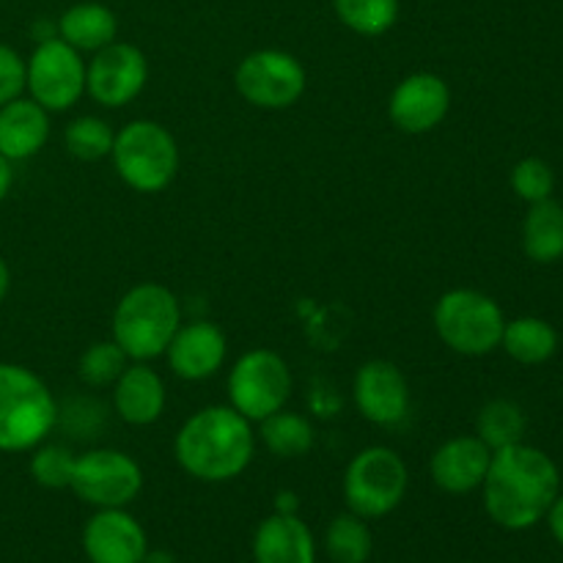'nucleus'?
I'll list each match as a JSON object with an SVG mask.
<instances>
[{
	"instance_id": "1a4fd4ad",
	"label": "nucleus",
	"mask_w": 563,
	"mask_h": 563,
	"mask_svg": "<svg viewBox=\"0 0 563 563\" xmlns=\"http://www.w3.org/2000/svg\"><path fill=\"white\" fill-rule=\"evenodd\" d=\"M236 93L258 110H286L306 93L308 75L297 55L286 49H253L234 71Z\"/></svg>"
},
{
	"instance_id": "f03ea898",
	"label": "nucleus",
	"mask_w": 563,
	"mask_h": 563,
	"mask_svg": "<svg viewBox=\"0 0 563 563\" xmlns=\"http://www.w3.org/2000/svg\"><path fill=\"white\" fill-rule=\"evenodd\" d=\"M174 454L181 471L198 482H234L253 462L256 432L231 405L203 407L179 427Z\"/></svg>"
},
{
	"instance_id": "4be33fe9",
	"label": "nucleus",
	"mask_w": 563,
	"mask_h": 563,
	"mask_svg": "<svg viewBox=\"0 0 563 563\" xmlns=\"http://www.w3.org/2000/svg\"><path fill=\"white\" fill-rule=\"evenodd\" d=\"M522 251L537 264H555L563 258V207L553 198L531 203L522 220Z\"/></svg>"
},
{
	"instance_id": "c9c22d12",
	"label": "nucleus",
	"mask_w": 563,
	"mask_h": 563,
	"mask_svg": "<svg viewBox=\"0 0 563 563\" xmlns=\"http://www.w3.org/2000/svg\"><path fill=\"white\" fill-rule=\"evenodd\" d=\"M9 289H11V269H9V264H5V258L0 256V302L5 300Z\"/></svg>"
},
{
	"instance_id": "4468645a",
	"label": "nucleus",
	"mask_w": 563,
	"mask_h": 563,
	"mask_svg": "<svg viewBox=\"0 0 563 563\" xmlns=\"http://www.w3.org/2000/svg\"><path fill=\"white\" fill-rule=\"evenodd\" d=\"M451 110V88L434 71H412L396 82L388 99V115L405 135H427L438 130Z\"/></svg>"
},
{
	"instance_id": "7c9ffc66",
	"label": "nucleus",
	"mask_w": 563,
	"mask_h": 563,
	"mask_svg": "<svg viewBox=\"0 0 563 563\" xmlns=\"http://www.w3.org/2000/svg\"><path fill=\"white\" fill-rule=\"evenodd\" d=\"M511 190L526 203H539L553 198L555 174L542 157H526L511 168Z\"/></svg>"
},
{
	"instance_id": "7ed1b4c3",
	"label": "nucleus",
	"mask_w": 563,
	"mask_h": 563,
	"mask_svg": "<svg viewBox=\"0 0 563 563\" xmlns=\"http://www.w3.org/2000/svg\"><path fill=\"white\" fill-rule=\"evenodd\" d=\"M58 423V401L33 368L0 363V451L25 454Z\"/></svg>"
},
{
	"instance_id": "39448f33",
	"label": "nucleus",
	"mask_w": 563,
	"mask_h": 563,
	"mask_svg": "<svg viewBox=\"0 0 563 563\" xmlns=\"http://www.w3.org/2000/svg\"><path fill=\"white\" fill-rule=\"evenodd\" d=\"M113 168L135 192H163L179 174V146L168 126L152 119H135L115 132Z\"/></svg>"
},
{
	"instance_id": "c756f323",
	"label": "nucleus",
	"mask_w": 563,
	"mask_h": 563,
	"mask_svg": "<svg viewBox=\"0 0 563 563\" xmlns=\"http://www.w3.org/2000/svg\"><path fill=\"white\" fill-rule=\"evenodd\" d=\"M77 454L66 445L47 443L44 440L42 445L31 451V462H27V471H31V478L44 489H69L71 476H75Z\"/></svg>"
},
{
	"instance_id": "e433bc0d",
	"label": "nucleus",
	"mask_w": 563,
	"mask_h": 563,
	"mask_svg": "<svg viewBox=\"0 0 563 563\" xmlns=\"http://www.w3.org/2000/svg\"><path fill=\"white\" fill-rule=\"evenodd\" d=\"M143 563H176V561H174V555L163 553V550H157V553H152V550H148Z\"/></svg>"
},
{
	"instance_id": "f3484780",
	"label": "nucleus",
	"mask_w": 563,
	"mask_h": 563,
	"mask_svg": "<svg viewBox=\"0 0 563 563\" xmlns=\"http://www.w3.org/2000/svg\"><path fill=\"white\" fill-rule=\"evenodd\" d=\"M493 449L476 434H456L445 440L429 460L432 484L445 495H471L487 478Z\"/></svg>"
},
{
	"instance_id": "6ab92c4d",
	"label": "nucleus",
	"mask_w": 563,
	"mask_h": 563,
	"mask_svg": "<svg viewBox=\"0 0 563 563\" xmlns=\"http://www.w3.org/2000/svg\"><path fill=\"white\" fill-rule=\"evenodd\" d=\"M49 113L31 97H16L0 104V154L9 163L31 159L47 146Z\"/></svg>"
},
{
	"instance_id": "20e7f679",
	"label": "nucleus",
	"mask_w": 563,
	"mask_h": 563,
	"mask_svg": "<svg viewBox=\"0 0 563 563\" xmlns=\"http://www.w3.org/2000/svg\"><path fill=\"white\" fill-rule=\"evenodd\" d=\"M181 324V308L163 284H137L115 302L113 341L130 363H148L165 355Z\"/></svg>"
},
{
	"instance_id": "f257e3e1",
	"label": "nucleus",
	"mask_w": 563,
	"mask_h": 563,
	"mask_svg": "<svg viewBox=\"0 0 563 563\" xmlns=\"http://www.w3.org/2000/svg\"><path fill=\"white\" fill-rule=\"evenodd\" d=\"M559 489L561 476L555 462L542 449L517 443L493 451L482 484L484 509L495 526L506 531H528L548 517Z\"/></svg>"
},
{
	"instance_id": "2f4dec72",
	"label": "nucleus",
	"mask_w": 563,
	"mask_h": 563,
	"mask_svg": "<svg viewBox=\"0 0 563 563\" xmlns=\"http://www.w3.org/2000/svg\"><path fill=\"white\" fill-rule=\"evenodd\" d=\"M25 91V58L9 44H0V104Z\"/></svg>"
},
{
	"instance_id": "2eb2a0df",
	"label": "nucleus",
	"mask_w": 563,
	"mask_h": 563,
	"mask_svg": "<svg viewBox=\"0 0 563 563\" xmlns=\"http://www.w3.org/2000/svg\"><path fill=\"white\" fill-rule=\"evenodd\" d=\"M82 553L91 563H143L148 537L126 509H97L82 528Z\"/></svg>"
},
{
	"instance_id": "473e14b6",
	"label": "nucleus",
	"mask_w": 563,
	"mask_h": 563,
	"mask_svg": "<svg viewBox=\"0 0 563 563\" xmlns=\"http://www.w3.org/2000/svg\"><path fill=\"white\" fill-rule=\"evenodd\" d=\"M548 522H550V533H553L555 542L563 548V495H559V498L553 500V506H550Z\"/></svg>"
},
{
	"instance_id": "9b49d317",
	"label": "nucleus",
	"mask_w": 563,
	"mask_h": 563,
	"mask_svg": "<svg viewBox=\"0 0 563 563\" xmlns=\"http://www.w3.org/2000/svg\"><path fill=\"white\" fill-rule=\"evenodd\" d=\"M71 493L93 509H126L143 489V471L119 449H93L77 454Z\"/></svg>"
},
{
	"instance_id": "a878e982",
	"label": "nucleus",
	"mask_w": 563,
	"mask_h": 563,
	"mask_svg": "<svg viewBox=\"0 0 563 563\" xmlns=\"http://www.w3.org/2000/svg\"><path fill=\"white\" fill-rule=\"evenodd\" d=\"M526 412L517 401L493 399L482 407L476 418V438L484 440L493 451L509 449V445L522 443L526 438Z\"/></svg>"
},
{
	"instance_id": "c85d7f7f",
	"label": "nucleus",
	"mask_w": 563,
	"mask_h": 563,
	"mask_svg": "<svg viewBox=\"0 0 563 563\" xmlns=\"http://www.w3.org/2000/svg\"><path fill=\"white\" fill-rule=\"evenodd\" d=\"M130 366V357L124 355L113 339L110 341H93L77 361V377L88 385V388H113L121 372Z\"/></svg>"
},
{
	"instance_id": "b1692460",
	"label": "nucleus",
	"mask_w": 563,
	"mask_h": 563,
	"mask_svg": "<svg viewBox=\"0 0 563 563\" xmlns=\"http://www.w3.org/2000/svg\"><path fill=\"white\" fill-rule=\"evenodd\" d=\"M258 440L278 460H297V456H306L313 449L317 432H313L311 421L306 416L284 407V410L258 421Z\"/></svg>"
},
{
	"instance_id": "dca6fc26",
	"label": "nucleus",
	"mask_w": 563,
	"mask_h": 563,
	"mask_svg": "<svg viewBox=\"0 0 563 563\" xmlns=\"http://www.w3.org/2000/svg\"><path fill=\"white\" fill-rule=\"evenodd\" d=\"M225 355H229L225 333L207 319L181 322L165 350L170 372L185 383H203V379L214 377L223 368Z\"/></svg>"
},
{
	"instance_id": "f704fd0d",
	"label": "nucleus",
	"mask_w": 563,
	"mask_h": 563,
	"mask_svg": "<svg viewBox=\"0 0 563 563\" xmlns=\"http://www.w3.org/2000/svg\"><path fill=\"white\" fill-rule=\"evenodd\" d=\"M275 511H280V515H297L295 493H280L278 498H275Z\"/></svg>"
},
{
	"instance_id": "423d86ee",
	"label": "nucleus",
	"mask_w": 563,
	"mask_h": 563,
	"mask_svg": "<svg viewBox=\"0 0 563 563\" xmlns=\"http://www.w3.org/2000/svg\"><path fill=\"white\" fill-rule=\"evenodd\" d=\"M432 322L438 339L465 357H484L498 350L506 328L504 308L478 289H449L440 295Z\"/></svg>"
},
{
	"instance_id": "aec40b11",
	"label": "nucleus",
	"mask_w": 563,
	"mask_h": 563,
	"mask_svg": "<svg viewBox=\"0 0 563 563\" xmlns=\"http://www.w3.org/2000/svg\"><path fill=\"white\" fill-rule=\"evenodd\" d=\"M256 563H317V539L297 515H269L253 533Z\"/></svg>"
},
{
	"instance_id": "ddd939ff",
	"label": "nucleus",
	"mask_w": 563,
	"mask_h": 563,
	"mask_svg": "<svg viewBox=\"0 0 563 563\" xmlns=\"http://www.w3.org/2000/svg\"><path fill=\"white\" fill-rule=\"evenodd\" d=\"M352 399L368 423L383 429L399 427L410 416V383L396 363L366 361L352 379Z\"/></svg>"
},
{
	"instance_id": "bb28decb",
	"label": "nucleus",
	"mask_w": 563,
	"mask_h": 563,
	"mask_svg": "<svg viewBox=\"0 0 563 563\" xmlns=\"http://www.w3.org/2000/svg\"><path fill=\"white\" fill-rule=\"evenodd\" d=\"M333 9L352 33L366 38L383 36L399 20V0H333Z\"/></svg>"
},
{
	"instance_id": "a211bd4d",
	"label": "nucleus",
	"mask_w": 563,
	"mask_h": 563,
	"mask_svg": "<svg viewBox=\"0 0 563 563\" xmlns=\"http://www.w3.org/2000/svg\"><path fill=\"white\" fill-rule=\"evenodd\" d=\"M168 390L148 363H130L113 383V410L130 427H152L163 418Z\"/></svg>"
},
{
	"instance_id": "cd10ccee",
	"label": "nucleus",
	"mask_w": 563,
	"mask_h": 563,
	"mask_svg": "<svg viewBox=\"0 0 563 563\" xmlns=\"http://www.w3.org/2000/svg\"><path fill=\"white\" fill-rule=\"evenodd\" d=\"M113 141V126L99 119V115H77L64 130L66 152L75 159H82V163H99V159L110 157Z\"/></svg>"
},
{
	"instance_id": "412c9836",
	"label": "nucleus",
	"mask_w": 563,
	"mask_h": 563,
	"mask_svg": "<svg viewBox=\"0 0 563 563\" xmlns=\"http://www.w3.org/2000/svg\"><path fill=\"white\" fill-rule=\"evenodd\" d=\"M58 36L77 53H99L119 36V20L104 3H75L60 14Z\"/></svg>"
},
{
	"instance_id": "72a5a7b5",
	"label": "nucleus",
	"mask_w": 563,
	"mask_h": 563,
	"mask_svg": "<svg viewBox=\"0 0 563 563\" xmlns=\"http://www.w3.org/2000/svg\"><path fill=\"white\" fill-rule=\"evenodd\" d=\"M11 185H14V170H11L9 159L0 154V203H3L5 196H9Z\"/></svg>"
},
{
	"instance_id": "5701e85b",
	"label": "nucleus",
	"mask_w": 563,
	"mask_h": 563,
	"mask_svg": "<svg viewBox=\"0 0 563 563\" xmlns=\"http://www.w3.org/2000/svg\"><path fill=\"white\" fill-rule=\"evenodd\" d=\"M506 355L522 366H539L548 363L559 350V333L548 319L517 317L506 322L504 339H500Z\"/></svg>"
},
{
	"instance_id": "0eeeda50",
	"label": "nucleus",
	"mask_w": 563,
	"mask_h": 563,
	"mask_svg": "<svg viewBox=\"0 0 563 563\" xmlns=\"http://www.w3.org/2000/svg\"><path fill=\"white\" fill-rule=\"evenodd\" d=\"M410 487V473L399 451L368 445L357 451L344 471V504L363 520H379L396 511Z\"/></svg>"
},
{
	"instance_id": "393cba45",
	"label": "nucleus",
	"mask_w": 563,
	"mask_h": 563,
	"mask_svg": "<svg viewBox=\"0 0 563 563\" xmlns=\"http://www.w3.org/2000/svg\"><path fill=\"white\" fill-rule=\"evenodd\" d=\"M324 550L333 563H366L374 550L368 520H363L350 509L333 517V522L324 531Z\"/></svg>"
},
{
	"instance_id": "6e6552de",
	"label": "nucleus",
	"mask_w": 563,
	"mask_h": 563,
	"mask_svg": "<svg viewBox=\"0 0 563 563\" xmlns=\"http://www.w3.org/2000/svg\"><path fill=\"white\" fill-rule=\"evenodd\" d=\"M291 388H295V379H291L289 363L267 346L245 352L231 366L229 383H225L229 405L251 423H258L273 412L284 410Z\"/></svg>"
},
{
	"instance_id": "9d476101",
	"label": "nucleus",
	"mask_w": 563,
	"mask_h": 563,
	"mask_svg": "<svg viewBox=\"0 0 563 563\" xmlns=\"http://www.w3.org/2000/svg\"><path fill=\"white\" fill-rule=\"evenodd\" d=\"M25 91L47 113L71 110L86 93V60L82 53L60 36L44 38L25 60Z\"/></svg>"
},
{
	"instance_id": "f8f14e48",
	"label": "nucleus",
	"mask_w": 563,
	"mask_h": 563,
	"mask_svg": "<svg viewBox=\"0 0 563 563\" xmlns=\"http://www.w3.org/2000/svg\"><path fill=\"white\" fill-rule=\"evenodd\" d=\"M148 82V60L141 47L113 42L86 64V93L102 108H124Z\"/></svg>"
}]
</instances>
